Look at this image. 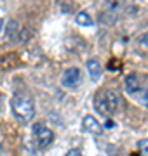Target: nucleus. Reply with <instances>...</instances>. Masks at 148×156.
Returning a JSON list of instances; mask_svg holds the SVG:
<instances>
[{
  "instance_id": "9b49d317",
  "label": "nucleus",
  "mask_w": 148,
  "mask_h": 156,
  "mask_svg": "<svg viewBox=\"0 0 148 156\" xmlns=\"http://www.w3.org/2000/svg\"><path fill=\"white\" fill-rule=\"evenodd\" d=\"M7 30H9V31H7V38H14V37H16V33H17V23L16 21H11Z\"/></svg>"
},
{
  "instance_id": "dca6fc26",
  "label": "nucleus",
  "mask_w": 148,
  "mask_h": 156,
  "mask_svg": "<svg viewBox=\"0 0 148 156\" xmlns=\"http://www.w3.org/2000/svg\"><path fill=\"white\" fill-rule=\"evenodd\" d=\"M2 26H4V19L0 17V31H2Z\"/></svg>"
},
{
  "instance_id": "7ed1b4c3",
  "label": "nucleus",
  "mask_w": 148,
  "mask_h": 156,
  "mask_svg": "<svg viewBox=\"0 0 148 156\" xmlns=\"http://www.w3.org/2000/svg\"><path fill=\"white\" fill-rule=\"evenodd\" d=\"M148 87L145 83H141V76H138L136 73L134 75H129V76H125V90H127V94L131 95H141Z\"/></svg>"
},
{
  "instance_id": "423d86ee",
  "label": "nucleus",
  "mask_w": 148,
  "mask_h": 156,
  "mask_svg": "<svg viewBox=\"0 0 148 156\" xmlns=\"http://www.w3.org/2000/svg\"><path fill=\"white\" fill-rule=\"evenodd\" d=\"M82 127H84V130H86V132H89V134H94V135H99V134L103 132L101 123L98 122L94 116H91V115L84 116V120H82Z\"/></svg>"
},
{
  "instance_id": "f257e3e1",
  "label": "nucleus",
  "mask_w": 148,
  "mask_h": 156,
  "mask_svg": "<svg viewBox=\"0 0 148 156\" xmlns=\"http://www.w3.org/2000/svg\"><path fill=\"white\" fill-rule=\"evenodd\" d=\"M11 104H12V113L19 122L26 123L35 116V102L28 92H24V90L14 92Z\"/></svg>"
},
{
  "instance_id": "9d476101",
  "label": "nucleus",
  "mask_w": 148,
  "mask_h": 156,
  "mask_svg": "<svg viewBox=\"0 0 148 156\" xmlns=\"http://www.w3.org/2000/svg\"><path fill=\"white\" fill-rule=\"evenodd\" d=\"M75 21L79 23V24H82V26H91L92 24V17L89 16L87 12H79L77 17H75Z\"/></svg>"
},
{
  "instance_id": "4468645a",
  "label": "nucleus",
  "mask_w": 148,
  "mask_h": 156,
  "mask_svg": "<svg viewBox=\"0 0 148 156\" xmlns=\"http://www.w3.org/2000/svg\"><path fill=\"white\" fill-rule=\"evenodd\" d=\"M2 109H4V95L0 94V113H2Z\"/></svg>"
},
{
  "instance_id": "6e6552de",
  "label": "nucleus",
  "mask_w": 148,
  "mask_h": 156,
  "mask_svg": "<svg viewBox=\"0 0 148 156\" xmlns=\"http://www.w3.org/2000/svg\"><path fill=\"white\" fill-rule=\"evenodd\" d=\"M106 102H108V108H110V113H115L119 109V95L115 94L113 90H106Z\"/></svg>"
},
{
  "instance_id": "20e7f679",
  "label": "nucleus",
  "mask_w": 148,
  "mask_h": 156,
  "mask_svg": "<svg viewBox=\"0 0 148 156\" xmlns=\"http://www.w3.org/2000/svg\"><path fill=\"white\" fill-rule=\"evenodd\" d=\"M80 80H82V75H80L79 68H70V69H66V71L63 73V85L65 87L73 89V87L79 85Z\"/></svg>"
},
{
  "instance_id": "f03ea898",
  "label": "nucleus",
  "mask_w": 148,
  "mask_h": 156,
  "mask_svg": "<svg viewBox=\"0 0 148 156\" xmlns=\"http://www.w3.org/2000/svg\"><path fill=\"white\" fill-rule=\"evenodd\" d=\"M33 137H35V142H37L39 147H47L54 140L52 130H49L44 123H35L33 125Z\"/></svg>"
},
{
  "instance_id": "2eb2a0df",
  "label": "nucleus",
  "mask_w": 148,
  "mask_h": 156,
  "mask_svg": "<svg viewBox=\"0 0 148 156\" xmlns=\"http://www.w3.org/2000/svg\"><path fill=\"white\" fill-rule=\"evenodd\" d=\"M106 128H113V122H112V120H108V122H106Z\"/></svg>"
},
{
  "instance_id": "f8f14e48",
  "label": "nucleus",
  "mask_w": 148,
  "mask_h": 156,
  "mask_svg": "<svg viewBox=\"0 0 148 156\" xmlns=\"http://www.w3.org/2000/svg\"><path fill=\"white\" fill-rule=\"evenodd\" d=\"M139 149L145 153V154L148 156V139H145V140H139Z\"/></svg>"
},
{
  "instance_id": "1a4fd4ad",
  "label": "nucleus",
  "mask_w": 148,
  "mask_h": 156,
  "mask_svg": "<svg viewBox=\"0 0 148 156\" xmlns=\"http://www.w3.org/2000/svg\"><path fill=\"white\" fill-rule=\"evenodd\" d=\"M138 50L143 52V54H148V31H145V33L138 38Z\"/></svg>"
},
{
  "instance_id": "ddd939ff",
  "label": "nucleus",
  "mask_w": 148,
  "mask_h": 156,
  "mask_svg": "<svg viewBox=\"0 0 148 156\" xmlns=\"http://www.w3.org/2000/svg\"><path fill=\"white\" fill-rule=\"evenodd\" d=\"M66 156H82V153H80V149H70Z\"/></svg>"
},
{
  "instance_id": "0eeeda50",
  "label": "nucleus",
  "mask_w": 148,
  "mask_h": 156,
  "mask_svg": "<svg viewBox=\"0 0 148 156\" xmlns=\"http://www.w3.org/2000/svg\"><path fill=\"white\" fill-rule=\"evenodd\" d=\"M87 71H89V76L92 80H99V76H101V62L98 59H89L87 61Z\"/></svg>"
},
{
  "instance_id": "39448f33",
  "label": "nucleus",
  "mask_w": 148,
  "mask_h": 156,
  "mask_svg": "<svg viewBox=\"0 0 148 156\" xmlns=\"http://www.w3.org/2000/svg\"><path fill=\"white\" fill-rule=\"evenodd\" d=\"M94 108H96L98 113H101L103 116H110V108L108 102H106V90H99L96 95H94Z\"/></svg>"
}]
</instances>
